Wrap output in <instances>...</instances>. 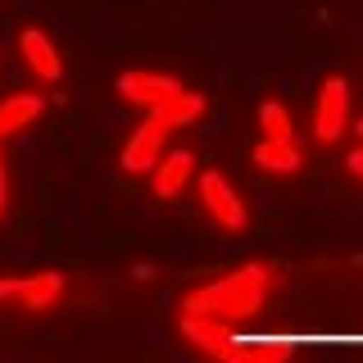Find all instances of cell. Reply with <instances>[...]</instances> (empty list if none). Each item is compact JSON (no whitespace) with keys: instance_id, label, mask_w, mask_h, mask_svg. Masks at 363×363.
<instances>
[{"instance_id":"6da1fadb","label":"cell","mask_w":363,"mask_h":363,"mask_svg":"<svg viewBox=\"0 0 363 363\" xmlns=\"http://www.w3.org/2000/svg\"><path fill=\"white\" fill-rule=\"evenodd\" d=\"M264 295H268V268L264 264H245V268L227 272L223 281H209V286L191 291L186 300H182V309L223 318V323H241V318H255L264 309Z\"/></svg>"},{"instance_id":"7a4b0ae2","label":"cell","mask_w":363,"mask_h":363,"mask_svg":"<svg viewBox=\"0 0 363 363\" xmlns=\"http://www.w3.org/2000/svg\"><path fill=\"white\" fill-rule=\"evenodd\" d=\"M118 91L132 100L136 109L164 118L168 128H191V123L204 113V96H200V91H186L177 77H168V73H145V68H132V73L118 77Z\"/></svg>"},{"instance_id":"3957f363","label":"cell","mask_w":363,"mask_h":363,"mask_svg":"<svg viewBox=\"0 0 363 363\" xmlns=\"http://www.w3.org/2000/svg\"><path fill=\"white\" fill-rule=\"evenodd\" d=\"M196 186H200L204 213H209V218L218 223L223 232H241V227H245V204H241V196L232 191V182H227L218 168H209V173L196 177Z\"/></svg>"},{"instance_id":"277c9868","label":"cell","mask_w":363,"mask_h":363,"mask_svg":"<svg viewBox=\"0 0 363 363\" xmlns=\"http://www.w3.org/2000/svg\"><path fill=\"white\" fill-rule=\"evenodd\" d=\"M168 123L164 118H155V113H145V123L128 136V145H123V155H118V164H123V173H150V168L164 159V145H168Z\"/></svg>"},{"instance_id":"5b68a950","label":"cell","mask_w":363,"mask_h":363,"mask_svg":"<svg viewBox=\"0 0 363 363\" xmlns=\"http://www.w3.org/2000/svg\"><path fill=\"white\" fill-rule=\"evenodd\" d=\"M350 128V86L345 77H327L313 105V136L318 141H336Z\"/></svg>"},{"instance_id":"8992f818","label":"cell","mask_w":363,"mask_h":363,"mask_svg":"<svg viewBox=\"0 0 363 363\" xmlns=\"http://www.w3.org/2000/svg\"><path fill=\"white\" fill-rule=\"evenodd\" d=\"M18 55H23V64H28V73H37L41 82H60L64 77L60 50H55V41L45 37L41 28H23L18 32Z\"/></svg>"},{"instance_id":"52a82bcc","label":"cell","mask_w":363,"mask_h":363,"mask_svg":"<svg viewBox=\"0 0 363 363\" xmlns=\"http://www.w3.org/2000/svg\"><path fill=\"white\" fill-rule=\"evenodd\" d=\"M196 177V155L191 150H164V159L150 168V186H155V196L159 200H173V196H182V186Z\"/></svg>"},{"instance_id":"ba28073f","label":"cell","mask_w":363,"mask_h":363,"mask_svg":"<svg viewBox=\"0 0 363 363\" xmlns=\"http://www.w3.org/2000/svg\"><path fill=\"white\" fill-rule=\"evenodd\" d=\"M182 336L196 340V345L209 350V354H232V323H223V318L182 309Z\"/></svg>"},{"instance_id":"9c48e42d","label":"cell","mask_w":363,"mask_h":363,"mask_svg":"<svg viewBox=\"0 0 363 363\" xmlns=\"http://www.w3.org/2000/svg\"><path fill=\"white\" fill-rule=\"evenodd\" d=\"M45 113V96H37V91H18V96H5L0 100V141L5 136L23 132L28 123H37Z\"/></svg>"},{"instance_id":"30bf717a","label":"cell","mask_w":363,"mask_h":363,"mask_svg":"<svg viewBox=\"0 0 363 363\" xmlns=\"http://www.w3.org/2000/svg\"><path fill=\"white\" fill-rule=\"evenodd\" d=\"M250 159H255V168H264V173H295V168L304 164L300 145L295 141H272V136H264V141L250 150Z\"/></svg>"},{"instance_id":"8fae6325","label":"cell","mask_w":363,"mask_h":363,"mask_svg":"<svg viewBox=\"0 0 363 363\" xmlns=\"http://www.w3.org/2000/svg\"><path fill=\"white\" fill-rule=\"evenodd\" d=\"M64 295V277L60 272H37V277H18V295L14 300L23 309H50Z\"/></svg>"},{"instance_id":"7c38bea8","label":"cell","mask_w":363,"mask_h":363,"mask_svg":"<svg viewBox=\"0 0 363 363\" xmlns=\"http://www.w3.org/2000/svg\"><path fill=\"white\" fill-rule=\"evenodd\" d=\"M259 128H264V136H272V141H295V123L277 100H264V105H259Z\"/></svg>"},{"instance_id":"4fadbf2b","label":"cell","mask_w":363,"mask_h":363,"mask_svg":"<svg viewBox=\"0 0 363 363\" xmlns=\"http://www.w3.org/2000/svg\"><path fill=\"white\" fill-rule=\"evenodd\" d=\"M9 209V182H5V155H0V218Z\"/></svg>"},{"instance_id":"5bb4252c","label":"cell","mask_w":363,"mask_h":363,"mask_svg":"<svg viewBox=\"0 0 363 363\" xmlns=\"http://www.w3.org/2000/svg\"><path fill=\"white\" fill-rule=\"evenodd\" d=\"M18 295V277H0V300H14Z\"/></svg>"},{"instance_id":"9a60e30c","label":"cell","mask_w":363,"mask_h":363,"mask_svg":"<svg viewBox=\"0 0 363 363\" xmlns=\"http://www.w3.org/2000/svg\"><path fill=\"white\" fill-rule=\"evenodd\" d=\"M350 173L363 177V145H359V150H350Z\"/></svg>"},{"instance_id":"2e32d148","label":"cell","mask_w":363,"mask_h":363,"mask_svg":"<svg viewBox=\"0 0 363 363\" xmlns=\"http://www.w3.org/2000/svg\"><path fill=\"white\" fill-rule=\"evenodd\" d=\"M354 132H359V141H363V118H359V123H354Z\"/></svg>"}]
</instances>
